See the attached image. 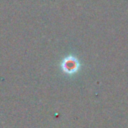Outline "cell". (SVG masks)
<instances>
[{
    "label": "cell",
    "mask_w": 128,
    "mask_h": 128,
    "mask_svg": "<svg viewBox=\"0 0 128 128\" xmlns=\"http://www.w3.org/2000/svg\"><path fill=\"white\" fill-rule=\"evenodd\" d=\"M61 67H62V70L65 73H67V74H73V73H75L78 70L79 63H78V61H77V59L75 57L68 56V57H66L63 60Z\"/></svg>",
    "instance_id": "1"
}]
</instances>
